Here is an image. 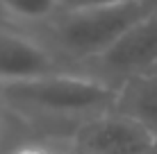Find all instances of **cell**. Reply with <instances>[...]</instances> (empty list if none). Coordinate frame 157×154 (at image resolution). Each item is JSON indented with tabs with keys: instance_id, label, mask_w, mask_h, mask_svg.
<instances>
[{
	"instance_id": "6da1fadb",
	"label": "cell",
	"mask_w": 157,
	"mask_h": 154,
	"mask_svg": "<svg viewBox=\"0 0 157 154\" xmlns=\"http://www.w3.org/2000/svg\"><path fill=\"white\" fill-rule=\"evenodd\" d=\"M0 100L16 113L46 120H84L116 109L118 84L98 73L73 70L0 86Z\"/></svg>"
},
{
	"instance_id": "7a4b0ae2",
	"label": "cell",
	"mask_w": 157,
	"mask_h": 154,
	"mask_svg": "<svg viewBox=\"0 0 157 154\" xmlns=\"http://www.w3.org/2000/svg\"><path fill=\"white\" fill-rule=\"evenodd\" d=\"M155 12L150 0L118 5V7H91L59 12L48 23L55 50L73 63L96 61L146 14Z\"/></svg>"
},
{
	"instance_id": "3957f363",
	"label": "cell",
	"mask_w": 157,
	"mask_h": 154,
	"mask_svg": "<svg viewBox=\"0 0 157 154\" xmlns=\"http://www.w3.org/2000/svg\"><path fill=\"white\" fill-rule=\"evenodd\" d=\"M84 70L52 45L21 30L0 25V86L34 82L59 73Z\"/></svg>"
},
{
	"instance_id": "277c9868",
	"label": "cell",
	"mask_w": 157,
	"mask_h": 154,
	"mask_svg": "<svg viewBox=\"0 0 157 154\" xmlns=\"http://www.w3.org/2000/svg\"><path fill=\"white\" fill-rule=\"evenodd\" d=\"M157 143L146 125L121 111H107L80 123L71 134L73 154H141Z\"/></svg>"
},
{
	"instance_id": "5b68a950",
	"label": "cell",
	"mask_w": 157,
	"mask_h": 154,
	"mask_svg": "<svg viewBox=\"0 0 157 154\" xmlns=\"http://www.w3.org/2000/svg\"><path fill=\"white\" fill-rule=\"evenodd\" d=\"M94 63L100 77L118 86L130 77L150 73L157 63V9L137 20Z\"/></svg>"
},
{
	"instance_id": "8992f818",
	"label": "cell",
	"mask_w": 157,
	"mask_h": 154,
	"mask_svg": "<svg viewBox=\"0 0 157 154\" xmlns=\"http://www.w3.org/2000/svg\"><path fill=\"white\" fill-rule=\"evenodd\" d=\"M116 111L146 125L157 136V75H137L118 86Z\"/></svg>"
},
{
	"instance_id": "52a82bcc",
	"label": "cell",
	"mask_w": 157,
	"mask_h": 154,
	"mask_svg": "<svg viewBox=\"0 0 157 154\" xmlns=\"http://www.w3.org/2000/svg\"><path fill=\"white\" fill-rule=\"evenodd\" d=\"M0 12L14 23L48 25L62 12V0H0Z\"/></svg>"
},
{
	"instance_id": "ba28073f",
	"label": "cell",
	"mask_w": 157,
	"mask_h": 154,
	"mask_svg": "<svg viewBox=\"0 0 157 154\" xmlns=\"http://www.w3.org/2000/svg\"><path fill=\"white\" fill-rule=\"evenodd\" d=\"M5 154H66V152H62L57 145L48 141H23Z\"/></svg>"
},
{
	"instance_id": "9c48e42d",
	"label": "cell",
	"mask_w": 157,
	"mask_h": 154,
	"mask_svg": "<svg viewBox=\"0 0 157 154\" xmlns=\"http://www.w3.org/2000/svg\"><path fill=\"white\" fill-rule=\"evenodd\" d=\"M141 2V0H62V12L73 9H91V7H118V5Z\"/></svg>"
},
{
	"instance_id": "30bf717a",
	"label": "cell",
	"mask_w": 157,
	"mask_h": 154,
	"mask_svg": "<svg viewBox=\"0 0 157 154\" xmlns=\"http://www.w3.org/2000/svg\"><path fill=\"white\" fill-rule=\"evenodd\" d=\"M5 134H7V125H5V111H2V100H0V152H2Z\"/></svg>"
},
{
	"instance_id": "8fae6325",
	"label": "cell",
	"mask_w": 157,
	"mask_h": 154,
	"mask_svg": "<svg viewBox=\"0 0 157 154\" xmlns=\"http://www.w3.org/2000/svg\"><path fill=\"white\" fill-rule=\"evenodd\" d=\"M141 154H157V143H155L153 147H148V150H146V152H141Z\"/></svg>"
},
{
	"instance_id": "7c38bea8",
	"label": "cell",
	"mask_w": 157,
	"mask_h": 154,
	"mask_svg": "<svg viewBox=\"0 0 157 154\" xmlns=\"http://www.w3.org/2000/svg\"><path fill=\"white\" fill-rule=\"evenodd\" d=\"M146 75H148V73H146ZM150 75H157V63H155V68H153V70H150Z\"/></svg>"
}]
</instances>
